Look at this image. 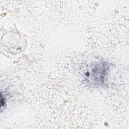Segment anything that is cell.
<instances>
[{"instance_id": "obj_1", "label": "cell", "mask_w": 129, "mask_h": 129, "mask_svg": "<svg viewBox=\"0 0 129 129\" xmlns=\"http://www.w3.org/2000/svg\"><path fill=\"white\" fill-rule=\"evenodd\" d=\"M84 74L85 80L93 86H101L104 83L109 64L104 61H95L89 64Z\"/></svg>"}]
</instances>
